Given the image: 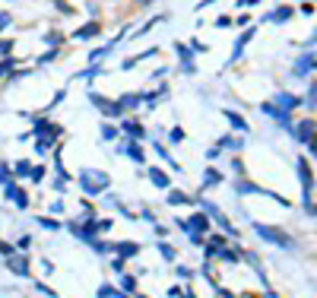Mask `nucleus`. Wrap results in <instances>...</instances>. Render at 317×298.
Returning <instances> with one entry per match:
<instances>
[{"mask_svg": "<svg viewBox=\"0 0 317 298\" xmlns=\"http://www.w3.org/2000/svg\"><path fill=\"white\" fill-rule=\"evenodd\" d=\"M257 232L264 235L267 241H276V245H282V248H292V238H289V235H279V232H269V228H264V225H257Z\"/></svg>", "mask_w": 317, "mask_h": 298, "instance_id": "obj_1", "label": "nucleus"}, {"mask_svg": "<svg viewBox=\"0 0 317 298\" xmlns=\"http://www.w3.org/2000/svg\"><path fill=\"white\" fill-rule=\"evenodd\" d=\"M314 137V121H301L298 124V140H311Z\"/></svg>", "mask_w": 317, "mask_h": 298, "instance_id": "obj_2", "label": "nucleus"}, {"mask_svg": "<svg viewBox=\"0 0 317 298\" xmlns=\"http://www.w3.org/2000/svg\"><path fill=\"white\" fill-rule=\"evenodd\" d=\"M298 174H301V181H305V194L311 191V172H308V162L305 159H298Z\"/></svg>", "mask_w": 317, "mask_h": 298, "instance_id": "obj_3", "label": "nucleus"}, {"mask_svg": "<svg viewBox=\"0 0 317 298\" xmlns=\"http://www.w3.org/2000/svg\"><path fill=\"white\" fill-rule=\"evenodd\" d=\"M314 64H317V57H311V54H308V57H301L298 64H295V73H308Z\"/></svg>", "mask_w": 317, "mask_h": 298, "instance_id": "obj_4", "label": "nucleus"}, {"mask_svg": "<svg viewBox=\"0 0 317 298\" xmlns=\"http://www.w3.org/2000/svg\"><path fill=\"white\" fill-rule=\"evenodd\" d=\"M89 35H98V23H89V25H83V29L76 32V38H89Z\"/></svg>", "mask_w": 317, "mask_h": 298, "instance_id": "obj_5", "label": "nucleus"}, {"mask_svg": "<svg viewBox=\"0 0 317 298\" xmlns=\"http://www.w3.org/2000/svg\"><path fill=\"white\" fill-rule=\"evenodd\" d=\"M289 16H292V10H289V6H279V10H276V13H273V16H269V19H273V23H286Z\"/></svg>", "mask_w": 317, "mask_h": 298, "instance_id": "obj_6", "label": "nucleus"}, {"mask_svg": "<svg viewBox=\"0 0 317 298\" xmlns=\"http://www.w3.org/2000/svg\"><path fill=\"white\" fill-rule=\"evenodd\" d=\"M10 197H13V200H16V203H19V206H25V203H29V197H25V194H23V191H19V187H10Z\"/></svg>", "mask_w": 317, "mask_h": 298, "instance_id": "obj_7", "label": "nucleus"}, {"mask_svg": "<svg viewBox=\"0 0 317 298\" xmlns=\"http://www.w3.org/2000/svg\"><path fill=\"white\" fill-rule=\"evenodd\" d=\"M191 228H197V232H206V219H203V216H194V219H191Z\"/></svg>", "mask_w": 317, "mask_h": 298, "instance_id": "obj_8", "label": "nucleus"}, {"mask_svg": "<svg viewBox=\"0 0 317 298\" xmlns=\"http://www.w3.org/2000/svg\"><path fill=\"white\" fill-rule=\"evenodd\" d=\"M149 178L156 181L159 187H165V184H168V178H165V174H162V172H156V168H152V172H149Z\"/></svg>", "mask_w": 317, "mask_h": 298, "instance_id": "obj_9", "label": "nucleus"}, {"mask_svg": "<svg viewBox=\"0 0 317 298\" xmlns=\"http://www.w3.org/2000/svg\"><path fill=\"white\" fill-rule=\"evenodd\" d=\"M118 250L124 257H130V254H137V245H130V241H127V245H118Z\"/></svg>", "mask_w": 317, "mask_h": 298, "instance_id": "obj_10", "label": "nucleus"}, {"mask_svg": "<svg viewBox=\"0 0 317 298\" xmlns=\"http://www.w3.org/2000/svg\"><path fill=\"white\" fill-rule=\"evenodd\" d=\"M124 127L133 133V137H140V133H143V127H140V124H124Z\"/></svg>", "mask_w": 317, "mask_h": 298, "instance_id": "obj_11", "label": "nucleus"}, {"mask_svg": "<svg viewBox=\"0 0 317 298\" xmlns=\"http://www.w3.org/2000/svg\"><path fill=\"white\" fill-rule=\"evenodd\" d=\"M0 254H10V245H3V241H0Z\"/></svg>", "mask_w": 317, "mask_h": 298, "instance_id": "obj_12", "label": "nucleus"}, {"mask_svg": "<svg viewBox=\"0 0 317 298\" xmlns=\"http://www.w3.org/2000/svg\"><path fill=\"white\" fill-rule=\"evenodd\" d=\"M314 42H317V32H314Z\"/></svg>", "mask_w": 317, "mask_h": 298, "instance_id": "obj_13", "label": "nucleus"}]
</instances>
